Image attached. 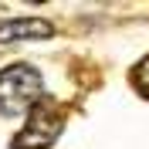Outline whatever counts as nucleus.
Returning a JSON list of instances; mask_svg holds the SVG:
<instances>
[{"label":"nucleus","instance_id":"obj_1","mask_svg":"<svg viewBox=\"0 0 149 149\" xmlns=\"http://www.w3.org/2000/svg\"><path fill=\"white\" fill-rule=\"evenodd\" d=\"M44 95L41 74L31 65H7L0 71V115H24Z\"/></svg>","mask_w":149,"mask_h":149},{"label":"nucleus","instance_id":"obj_2","mask_svg":"<svg viewBox=\"0 0 149 149\" xmlns=\"http://www.w3.org/2000/svg\"><path fill=\"white\" fill-rule=\"evenodd\" d=\"M61 125H65V115H61L51 102L41 98V102L27 112V122H24L20 136H14L10 149H47V146H54Z\"/></svg>","mask_w":149,"mask_h":149},{"label":"nucleus","instance_id":"obj_4","mask_svg":"<svg viewBox=\"0 0 149 149\" xmlns=\"http://www.w3.org/2000/svg\"><path fill=\"white\" fill-rule=\"evenodd\" d=\"M132 85L139 88V95H142V98H149V54L142 58L136 68H132Z\"/></svg>","mask_w":149,"mask_h":149},{"label":"nucleus","instance_id":"obj_3","mask_svg":"<svg viewBox=\"0 0 149 149\" xmlns=\"http://www.w3.org/2000/svg\"><path fill=\"white\" fill-rule=\"evenodd\" d=\"M54 27L41 17H10L0 20V44H10V41H41V37H51Z\"/></svg>","mask_w":149,"mask_h":149}]
</instances>
